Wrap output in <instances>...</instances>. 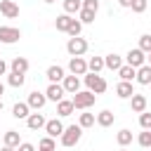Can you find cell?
Masks as SVG:
<instances>
[{
	"label": "cell",
	"instance_id": "60d3db41",
	"mask_svg": "<svg viewBox=\"0 0 151 151\" xmlns=\"http://www.w3.org/2000/svg\"><path fill=\"white\" fill-rule=\"evenodd\" d=\"M120 7H132V0H118Z\"/></svg>",
	"mask_w": 151,
	"mask_h": 151
},
{
	"label": "cell",
	"instance_id": "44dd1931",
	"mask_svg": "<svg viewBox=\"0 0 151 151\" xmlns=\"http://www.w3.org/2000/svg\"><path fill=\"white\" fill-rule=\"evenodd\" d=\"M71 21H73V19H71V14H66V12H64V14H59V17L54 19V28H57L59 33H66V31H68V26H71Z\"/></svg>",
	"mask_w": 151,
	"mask_h": 151
},
{
	"label": "cell",
	"instance_id": "1f68e13d",
	"mask_svg": "<svg viewBox=\"0 0 151 151\" xmlns=\"http://www.w3.org/2000/svg\"><path fill=\"white\" fill-rule=\"evenodd\" d=\"M38 149H40V151H54V149H57V144H54V139H52V137H42V139H40V144H38Z\"/></svg>",
	"mask_w": 151,
	"mask_h": 151
},
{
	"label": "cell",
	"instance_id": "4fadbf2b",
	"mask_svg": "<svg viewBox=\"0 0 151 151\" xmlns=\"http://www.w3.org/2000/svg\"><path fill=\"white\" fill-rule=\"evenodd\" d=\"M12 116H14L17 120H26V118L31 116V106H28L26 101H17V104L12 106Z\"/></svg>",
	"mask_w": 151,
	"mask_h": 151
},
{
	"label": "cell",
	"instance_id": "4316f807",
	"mask_svg": "<svg viewBox=\"0 0 151 151\" xmlns=\"http://www.w3.org/2000/svg\"><path fill=\"white\" fill-rule=\"evenodd\" d=\"M24 83H26V76H24V73L9 71V76H7V85H9V87H21Z\"/></svg>",
	"mask_w": 151,
	"mask_h": 151
},
{
	"label": "cell",
	"instance_id": "d590c367",
	"mask_svg": "<svg viewBox=\"0 0 151 151\" xmlns=\"http://www.w3.org/2000/svg\"><path fill=\"white\" fill-rule=\"evenodd\" d=\"M139 125H142V130H151V113L149 111L139 113Z\"/></svg>",
	"mask_w": 151,
	"mask_h": 151
},
{
	"label": "cell",
	"instance_id": "603a6c76",
	"mask_svg": "<svg viewBox=\"0 0 151 151\" xmlns=\"http://www.w3.org/2000/svg\"><path fill=\"white\" fill-rule=\"evenodd\" d=\"M104 66L111 68V71H120V66H123V57H118V54H106V57H104Z\"/></svg>",
	"mask_w": 151,
	"mask_h": 151
},
{
	"label": "cell",
	"instance_id": "52a82bcc",
	"mask_svg": "<svg viewBox=\"0 0 151 151\" xmlns=\"http://www.w3.org/2000/svg\"><path fill=\"white\" fill-rule=\"evenodd\" d=\"M64 94H66V90H64V85L61 83H50V87L45 90V97H47V101H61L64 99Z\"/></svg>",
	"mask_w": 151,
	"mask_h": 151
},
{
	"label": "cell",
	"instance_id": "f6af8a7d",
	"mask_svg": "<svg viewBox=\"0 0 151 151\" xmlns=\"http://www.w3.org/2000/svg\"><path fill=\"white\" fill-rule=\"evenodd\" d=\"M42 2H47V5H52V2H54V0H42Z\"/></svg>",
	"mask_w": 151,
	"mask_h": 151
},
{
	"label": "cell",
	"instance_id": "7402d4cb",
	"mask_svg": "<svg viewBox=\"0 0 151 151\" xmlns=\"http://www.w3.org/2000/svg\"><path fill=\"white\" fill-rule=\"evenodd\" d=\"M139 85H151V66L144 64L142 68H137V78H134Z\"/></svg>",
	"mask_w": 151,
	"mask_h": 151
},
{
	"label": "cell",
	"instance_id": "5b68a950",
	"mask_svg": "<svg viewBox=\"0 0 151 151\" xmlns=\"http://www.w3.org/2000/svg\"><path fill=\"white\" fill-rule=\"evenodd\" d=\"M125 61H127V66H132V68H142V66L146 64V52H142L139 47H132V50L125 54Z\"/></svg>",
	"mask_w": 151,
	"mask_h": 151
},
{
	"label": "cell",
	"instance_id": "f546056e",
	"mask_svg": "<svg viewBox=\"0 0 151 151\" xmlns=\"http://www.w3.org/2000/svg\"><path fill=\"white\" fill-rule=\"evenodd\" d=\"M94 120H97V116H94V113H80V120H78V125L85 130V127H92V125H94Z\"/></svg>",
	"mask_w": 151,
	"mask_h": 151
},
{
	"label": "cell",
	"instance_id": "8d00e7d4",
	"mask_svg": "<svg viewBox=\"0 0 151 151\" xmlns=\"http://www.w3.org/2000/svg\"><path fill=\"white\" fill-rule=\"evenodd\" d=\"M134 14H142V12H146V0H132V7H130Z\"/></svg>",
	"mask_w": 151,
	"mask_h": 151
},
{
	"label": "cell",
	"instance_id": "2e32d148",
	"mask_svg": "<svg viewBox=\"0 0 151 151\" xmlns=\"http://www.w3.org/2000/svg\"><path fill=\"white\" fill-rule=\"evenodd\" d=\"M116 94H118L120 99H130V97L134 94V87H132V83H127V80H120V83L116 85Z\"/></svg>",
	"mask_w": 151,
	"mask_h": 151
},
{
	"label": "cell",
	"instance_id": "e575fe53",
	"mask_svg": "<svg viewBox=\"0 0 151 151\" xmlns=\"http://www.w3.org/2000/svg\"><path fill=\"white\" fill-rule=\"evenodd\" d=\"M78 14H80V24H92V21H94V14H97V12H90V9H80Z\"/></svg>",
	"mask_w": 151,
	"mask_h": 151
},
{
	"label": "cell",
	"instance_id": "cb8c5ba5",
	"mask_svg": "<svg viewBox=\"0 0 151 151\" xmlns=\"http://www.w3.org/2000/svg\"><path fill=\"white\" fill-rule=\"evenodd\" d=\"M118 76H120V80H127V83H132V80L137 78V68H132V66L123 64V66H120V71H118Z\"/></svg>",
	"mask_w": 151,
	"mask_h": 151
},
{
	"label": "cell",
	"instance_id": "f35d334b",
	"mask_svg": "<svg viewBox=\"0 0 151 151\" xmlns=\"http://www.w3.org/2000/svg\"><path fill=\"white\" fill-rule=\"evenodd\" d=\"M17 151H35V146H33V144H28V142H21V144L17 146Z\"/></svg>",
	"mask_w": 151,
	"mask_h": 151
},
{
	"label": "cell",
	"instance_id": "7a4b0ae2",
	"mask_svg": "<svg viewBox=\"0 0 151 151\" xmlns=\"http://www.w3.org/2000/svg\"><path fill=\"white\" fill-rule=\"evenodd\" d=\"M80 137H83V127H80V125H68V127L64 130V134H61V144H64L66 149H71V146H76V144L80 142Z\"/></svg>",
	"mask_w": 151,
	"mask_h": 151
},
{
	"label": "cell",
	"instance_id": "d6a6232c",
	"mask_svg": "<svg viewBox=\"0 0 151 151\" xmlns=\"http://www.w3.org/2000/svg\"><path fill=\"white\" fill-rule=\"evenodd\" d=\"M137 142H139V146H144V149H151V130H144V132H139Z\"/></svg>",
	"mask_w": 151,
	"mask_h": 151
},
{
	"label": "cell",
	"instance_id": "b9f144b4",
	"mask_svg": "<svg viewBox=\"0 0 151 151\" xmlns=\"http://www.w3.org/2000/svg\"><path fill=\"white\" fill-rule=\"evenodd\" d=\"M0 151H17V149H12V146H2Z\"/></svg>",
	"mask_w": 151,
	"mask_h": 151
},
{
	"label": "cell",
	"instance_id": "9a60e30c",
	"mask_svg": "<svg viewBox=\"0 0 151 151\" xmlns=\"http://www.w3.org/2000/svg\"><path fill=\"white\" fill-rule=\"evenodd\" d=\"M26 125H28V130H40V127H45L47 125V120H45V116L42 113H31L28 118H26Z\"/></svg>",
	"mask_w": 151,
	"mask_h": 151
},
{
	"label": "cell",
	"instance_id": "ab89813d",
	"mask_svg": "<svg viewBox=\"0 0 151 151\" xmlns=\"http://www.w3.org/2000/svg\"><path fill=\"white\" fill-rule=\"evenodd\" d=\"M5 73H7V61L0 59V76H5Z\"/></svg>",
	"mask_w": 151,
	"mask_h": 151
},
{
	"label": "cell",
	"instance_id": "e0dca14e",
	"mask_svg": "<svg viewBox=\"0 0 151 151\" xmlns=\"http://www.w3.org/2000/svg\"><path fill=\"white\" fill-rule=\"evenodd\" d=\"M113 120H116V113L109 111V109H104V111L97 113V125H101V127H111Z\"/></svg>",
	"mask_w": 151,
	"mask_h": 151
},
{
	"label": "cell",
	"instance_id": "83f0119b",
	"mask_svg": "<svg viewBox=\"0 0 151 151\" xmlns=\"http://www.w3.org/2000/svg\"><path fill=\"white\" fill-rule=\"evenodd\" d=\"M83 9V0H64V12L66 14H76Z\"/></svg>",
	"mask_w": 151,
	"mask_h": 151
},
{
	"label": "cell",
	"instance_id": "836d02e7",
	"mask_svg": "<svg viewBox=\"0 0 151 151\" xmlns=\"http://www.w3.org/2000/svg\"><path fill=\"white\" fill-rule=\"evenodd\" d=\"M139 50H142V52H146V54L151 52V35H149V33L139 35Z\"/></svg>",
	"mask_w": 151,
	"mask_h": 151
},
{
	"label": "cell",
	"instance_id": "9c48e42d",
	"mask_svg": "<svg viewBox=\"0 0 151 151\" xmlns=\"http://www.w3.org/2000/svg\"><path fill=\"white\" fill-rule=\"evenodd\" d=\"M68 71H71V76H85V73H87V61H85L83 57H71Z\"/></svg>",
	"mask_w": 151,
	"mask_h": 151
},
{
	"label": "cell",
	"instance_id": "6da1fadb",
	"mask_svg": "<svg viewBox=\"0 0 151 151\" xmlns=\"http://www.w3.org/2000/svg\"><path fill=\"white\" fill-rule=\"evenodd\" d=\"M94 101H97V94L90 92V90H80V92L73 94V106L78 111H87L90 106H94Z\"/></svg>",
	"mask_w": 151,
	"mask_h": 151
},
{
	"label": "cell",
	"instance_id": "30bf717a",
	"mask_svg": "<svg viewBox=\"0 0 151 151\" xmlns=\"http://www.w3.org/2000/svg\"><path fill=\"white\" fill-rule=\"evenodd\" d=\"M64 123L59 120V118H52V120H47V125H45V132H47V137H52V139H57V137H61L64 134Z\"/></svg>",
	"mask_w": 151,
	"mask_h": 151
},
{
	"label": "cell",
	"instance_id": "8fae6325",
	"mask_svg": "<svg viewBox=\"0 0 151 151\" xmlns=\"http://www.w3.org/2000/svg\"><path fill=\"white\" fill-rule=\"evenodd\" d=\"M26 104H28L33 111H40V109L47 104V97H45V92H38V90H35V92H31V94H28Z\"/></svg>",
	"mask_w": 151,
	"mask_h": 151
},
{
	"label": "cell",
	"instance_id": "3957f363",
	"mask_svg": "<svg viewBox=\"0 0 151 151\" xmlns=\"http://www.w3.org/2000/svg\"><path fill=\"white\" fill-rule=\"evenodd\" d=\"M85 85H87V90L90 92H94V94H101V92H106V80L99 76V73H85Z\"/></svg>",
	"mask_w": 151,
	"mask_h": 151
},
{
	"label": "cell",
	"instance_id": "d6986e66",
	"mask_svg": "<svg viewBox=\"0 0 151 151\" xmlns=\"http://www.w3.org/2000/svg\"><path fill=\"white\" fill-rule=\"evenodd\" d=\"M45 76H47V80H50V83H61V80L66 78L64 68H61V66H57V64H54V66H50Z\"/></svg>",
	"mask_w": 151,
	"mask_h": 151
},
{
	"label": "cell",
	"instance_id": "277c9868",
	"mask_svg": "<svg viewBox=\"0 0 151 151\" xmlns=\"http://www.w3.org/2000/svg\"><path fill=\"white\" fill-rule=\"evenodd\" d=\"M66 52L71 54V57H83L85 52H87V40L85 38H68V42H66Z\"/></svg>",
	"mask_w": 151,
	"mask_h": 151
},
{
	"label": "cell",
	"instance_id": "7bdbcfd3",
	"mask_svg": "<svg viewBox=\"0 0 151 151\" xmlns=\"http://www.w3.org/2000/svg\"><path fill=\"white\" fill-rule=\"evenodd\" d=\"M5 94V83H0V97Z\"/></svg>",
	"mask_w": 151,
	"mask_h": 151
},
{
	"label": "cell",
	"instance_id": "74e56055",
	"mask_svg": "<svg viewBox=\"0 0 151 151\" xmlns=\"http://www.w3.org/2000/svg\"><path fill=\"white\" fill-rule=\"evenodd\" d=\"M83 9L97 12V9H99V0H83Z\"/></svg>",
	"mask_w": 151,
	"mask_h": 151
},
{
	"label": "cell",
	"instance_id": "7dc6e473",
	"mask_svg": "<svg viewBox=\"0 0 151 151\" xmlns=\"http://www.w3.org/2000/svg\"><path fill=\"white\" fill-rule=\"evenodd\" d=\"M0 111H2V99H0Z\"/></svg>",
	"mask_w": 151,
	"mask_h": 151
},
{
	"label": "cell",
	"instance_id": "8992f818",
	"mask_svg": "<svg viewBox=\"0 0 151 151\" xmlns=\"http://www.w3.org/2000/svg\"><path fill=\"white\" fill-rule=\"evenodd\" d=\"M19 38H21L19 28H14V26H0V42L14 45V42H19Z\"/></svg>",
	"mask_w": 151,
	"mask_h": 151
},
{
	"label": "cell",
	"instance_id": "5bb4252c",
	"mask_svg": "<svg viewBox=\"0 0 151 151\" xmlns=\"http://www.w3.org/2000/svg\"><path fill=\"white\" fill-rule=\"evenodd\" d=\"M61 85H64V90H66L68 94L80 92V78H78V76H66V78L61 80Z\"/></svg>",
	"mask_w": 151,
	"mask_h": 151
},
{
	"label": "cell",
	"instance_id": "d4e9b609",
	"mask_svg": "<svg viewBox=\"0 0 151 151\" xmlns=\"http://www.w3.org/2000/svg\"><path fill=\"white\" fill-rule=\"evenodd\" d=\"M21 144V137H19V132L17 130H7L5 132V146H12V149H17Z\"/></svg>",
	"mask_w": 151,
	"mask_h": 151
},
{
	"label": "cell",
	"instance_id": "ee69618b",
	"mask_svg": "<svg viewBox=\"0 0 151 151\" xmlns=\"http://www.w3.org/2000/svg\"><path fill=\"white\" fill-rule=\"evenodd\" d=\"M146 64H149V66H151V52H149V54H146Z\"/></svg>",
	"mask_w": 151,
	"mask_h": 151
},
{
	"label": "cell",
	"instance_id": "bcb514c9",
	"mask_svg": "<svg viewBox=\"0 0 151 151\" xmlns=\"http://www.w3.org/2000/svg\"><path fill=\"white\" fill-rule=\"evenodd\" d=\"M118 151H127V149H125V146H120V149H118Z\"/></svg>",
	"mask_w": 151,
	"mask_h": 151
},
{
	"label": "cell",
	"instance_id": "c3c4849f",
	"mask_svg": "<svg viewBox=\"0 0 151 151\" xmlns=\"http://www.w3.org/2000/svg\"><path fill=\"white\" fill-rule=\"evenodd\" d=\"M38 151H40V149H38Z\"/></svg>",
	"mask_w": 151,
	"mask_h": 151
},
{
	"label": "cell",
	"instance_id": "484cf974",
	"mask_svg": "<svg viewBox=\"0 0 151 151\" xmlns=\"http://www.w3.org/2000/svg\"><path fill=\"white\" fill-rule=\"evenodd\" d=\"M101 68H106L104 66V57H92L87 61V73H99Z\"/></svg>",
	"mask_w": 151,
	"mask_h": 151
},
{
	"label": "cell",
	"instance_id": "7c38bea8",
	"mask_svg": "<svg viewBox=\"0 0 151 151\" xmlns=\"http://www.w3.org/2000/svg\"><path fill=\"white\" fill-rule=\"evenodd\" d=\"M130 109H132L134 113H144V111H146V97L139 94V92H134V94L130 97Z\"/></svg>",
	"mask_w": 151,
	"mask_h": 151
},
{
	"label": "cell",
	"instance_id": "ac0fdd59",
	"mask_svg": "<svg viewBox=\"0 0 151 151\" xmlns=\"http://www.w3.org/2000/svg\"><path fill=\"white\" fill-rule=\"evenodd\" d=\"M28 66H31V64H28V59H26V57H14V59H12V64H9V68H12L14 73H24V76H26Z\"/></svg>",
	"mask_w": 151,
	"mask_h": 151
},
{
	"label": "cell",
	"instance_id": "f1b7e54d",
	"mask_svg": "<svg viewBox=\"0 0 151 151\" xmlns=\"http://www.w3.org/2000/svg\"><path fill=\"white\" fill-rule=\"evenodd\" d=\"M116 142H118L120 146H127V144L132 142V132H130L127 127H123V130H118V134H116Z\"/></svg>",
	"mask_w": 151,
	"mask_h": 151
},
{
	"label": "cell",
	"instance_id": "ba28073f",
	"mask_svg": "<svg viewBox=\"0 0 151 151\" xmlns=\"http://www.w3.org/2000/svg\"><path fill=\"white\" fill-rule=\"evenodd\" d=\"M0 14L7 19H17L19 17V5L14 0H0Z\"/></svg>",
	"mask_w": 151,
	"mask_h": 151
},
{
	"label": "cell",
	"instance_id": "4dcf8cb0",
	"mask_svg": "<svg viewBox=\"0 0 151 151\" xmlns=\"http://www.w3.org/2000/svg\"><path fill=\"white\" fill-rule=\"evenodd\" d=\"M80 31H83V24H80V19H73V21H71V26H68V31H66V33H68V35H71V38H78V35H80Z\"/></svg>",
	"mask_w": 151,
	"mask_h": 151
},
{
	"label": "cell",
	"instance_id": "ffe728a7",
	"mask_svg": "<svg viewBox=\"0 0 151 151\" xmlns=\"http://www.w3.org/2000/svg\"><path fill=\"white\" fill-rule=\"evenodd\" d=\"M73 111H76V106H73V99H61V101H57V113H59L61 118L71 116Z\"/></svg>",
	"mask_w": 151,
	"mask_h": 151
}]
</instances>
